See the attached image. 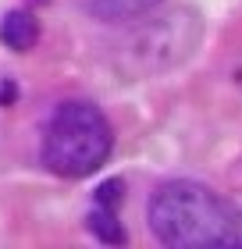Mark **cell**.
<instances>
[{"label":"cell","instance_id":"obj_3","mask_svg":"<svg viewBox=\"0 0 242 249\" xmlns=\"http://www.w3.org/2000/svg\"><path fill=\"white\" fill-rule=\"evenodd\" d=\"M200 36H203V25L196 11H171V15L153 18L132 32L129 43L121 47L118 64L135 78L171 71L196 50Z\"/></svg>","mask_w":242,"mask_h":249},{"label":"cell","instance_id":"obj_2","mask_svg":"<svg viewBox=\"0 0 242 249\" xmlns=\"http://www.w3.org/2000/svg\"><path fill=\"white\" fill-rule=\"evenodd\" d=\"M114 132L96 104L72 100L54 110L43 135V164L61 178H86L107 164Z\"/></svg>","mask_w":242,"mask_h":249},{"label":"cell","instance_id":"obj_1","mask_svg":"<svg viewBox=\"0 0 242 249\" xmlns=\"http://www.w3.org/2000/svg\"><path fill=\"white\" fill-rule=\"evenodd\" d=\"M149 228L171 249H217L242 239V213L200 182H168L149 199Z\"/></svg>","mask_w":242,"mask_h":249},{"label":"cell","instance_id":"obj_4","mask_svg":"<svg viewBox=\"0 0 242 249\" xmlns=\"http://www.w3.org/2000/svg\"><path fill=\"white\" fill-rule=\"evenodd\" d=\"M0 39H4L11 50L25 53L32 43L39 39V25H36V18L25 15V11H11V15L0 21Z\"/></svg>","mask_w":242,"mask_h":249},{"label":"cell","instance_id":"obj_5","mask_svg":"<svg viewBox=\"0 0 242 249\" xmlns=\"http://www.w3.org/2000/svg\"><path fill=\"white\" fill-rule=\"evenodd\" d=\"M160 4V0H93V15L103 18V21H129V18H139V15H149Z\"/></svg>","mask_w":242,"mask_h":249},{"label":"cell","instance_id":"obj_7","mask_svg":"<svg viewBox=\"0 0 242 249\" xmlns=\"http://www.w3.org/2000/svg\"><path fill=\"white\" fill-rule=\"evenodd\" d=\"M125 199V182L121 178H107L100 189H96V207H118V203Z\"/></svg>","mask_w":242,"mask_h":249},{"label":"cell","instance_id":"obj_6","mask_svg":"<svg viewBox=\"0 0 242 249\" xmlns=\"http://www.w3.org/2000/svg\"><path fill=\"white\" fill-rule=\"evenodd\" d=\"M86 224H89V231H93L103 246H125V239H129V235H125V224L118 221V213H114L111 207H96L93 213H89Z\"/></svg>","mask_w":242,"mask_h":249}]
</instances>
